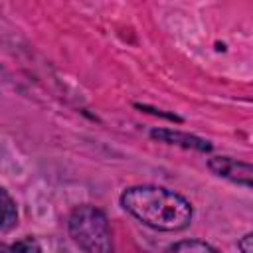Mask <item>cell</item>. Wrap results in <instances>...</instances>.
<instances>
[{"mask_svg":"<svg viewBox=\"0 0 253 253\" xmlns=\"http://www.w3.org/2000/svg\"><path fill=\"white\" fill-rule=\"evenodd\" d=\"M121 206L138 221L160 231H180L192 221V204L162 186H132L121 194Z\"/></svg>","mask_w":253,"mask_h":253,"instance_id":"6da1fadb","label":"cell"},{"mask_svg":"<svg viewBox=\"0 0 253 253\" xmlns=\"http://www.w3.org/2000/svg\"><path fill=\"white\" fill-rule=\"evenodd\" d=\"M71 239L87 253H113V231L103 210L95 206H79L71 211L69 221Z\"/></svg>","mask_w":253,"mask_h":253,"instance_id":"7a4b0ae2","label":"cell"},{"mask_svg":"<svg viewBox=\"0 0 253 253\" xmlns=\"http://www.w3.org/2000/svg\"><path fill=\"white\" fill-rule=\"evenodd\" d=\"M208 168L215 176L241 184L245 188H251L253 184V166L249 162H241L231 156H213L208 160Z\"/></svg>","mask_w":253,"mask_h":253,"instance_id":"3957f363","label":"cell"},{"mask_svg":"<svg viewBox=\"0 0 253 253\" xmlns=\"http://www.w3.org/2000/svg\"><path fill=\"white\" fill-rule=\"evenodd\" d=\"M150 136L160 140V142L176 144V146H182V148H192V150H198V152H210L211 150V144L208 140H204L200 136H194V134H188V132L172 130V128H152Z\"/></svg>","mask_w":253,"mask_h":253,"instance_id":"277c9868","label":"cell"},{"mask_svg":"<svg viewBox=\"0 0 253 253\" xmlns=\"http://www.w3.org/2000/svg\"><path fill=\"white\" fill-rule=\"evenodd\" d=\"M18 223V208L12 196L0 188V231H8Z\"/></svg>","mask_w":253,"mask_h":253,"instance_id":"5b68a950","label":"cell"},{"mask_svg":"<svg viewBox=\"0 0 253 253\" xmlns=\"http://www.w3.org/2000/svg\"><path fill=\"white\" fill-rule=\"evenodd\" d=\"M166 253H221V251H217L215 247L200 239H184V241L170 245Z\"/></svg>","mask_w":253,"mask_h":253,"instance_id":"8992f818","label":"cell"},{"mask_svg":"<svg viewBox=\"0 0 253 253\" xmlns=\"http://www.w3.org/2000/svg\"><path fill=\"white\" fill-rule=\"evenodd\" d=\"M6 253H42V245L34 237H22V239L14 241L6 249Z\"/></svg>","mask_w":253,"mask_h":253,"instance_id":"52a82bcc","label":"cell"},{"mask_svg":"<svg viewBox=\"0 0 253 253\" xmlns=\"http://www.w3.org/2000/svg\"><path fill=\"white\" fill-rule=\"evenodd\" d=\"M237 247L241 249V253H253V233H245L237 241Z\"/></svg>","mask_w":253,"mask_h":253,"instance_id":"ba28073f","label":"cell"},{"mask_svg":"<svg viewBox=\"0 0 253 253\" xmlns=\"http://www.w3.org/2000/svg\"><path fill=\"white\" fill-rule=\"evenodd\" d=\"M6 249H8V247H6V245L0 241V253H6Z\"/></svg>","mask_w":253,"mask_h":253,"instance_id":"9c48e42d","label":"cell"}]
</instances>
